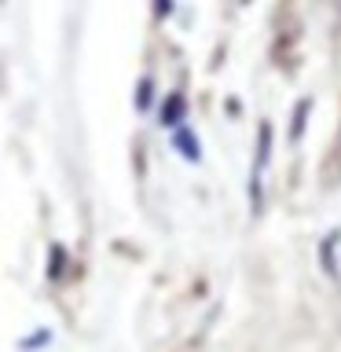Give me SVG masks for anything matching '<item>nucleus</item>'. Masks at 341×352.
Segmentation results:
<instances>
[{"label": "nucleus", "mask_w": 341, "mask_h": 352, "mask_svg": "<svg viewBox=\"0 0 341 352\" xmlns=\"http://www.w3.org/2000/svg\"><path fill=\"white\" fill-rule=\"evenodd\" d=\"M180 118H184V96H173L169 103H165V110H162V121L165 125H176Z\"/></svg>", "instance_id": "obj_1"}, {"label": "nucleus", "mask_w": 341, "mask_h": 352, "mask_svg": "<svg viewBox=\"0 0 341 352\" xmlns=\"http://www.w3.org/2000/svg\"><path fill=\"white\" fill-rule=\"evenodd\" d=\"M176 147L184 151V158H198V140L191 132H180V136H176Z\"/></svg>", "instance_id": "obj_2"}, {"label": "nucleus", "mask_w": 341, "mask_h": 352, "mask_svg": "<svg viewBox=\"0 0 341 352\" xmlns=\"http://www.w3.org/2000/svg\"><path fill=\"white\" fill-rule=\"evenodd\" d=\"M169 8H173V0H162V4H158V11H162V15H169Z\"/></svg>", "instance_id": "obj_3"}]
</instances>
